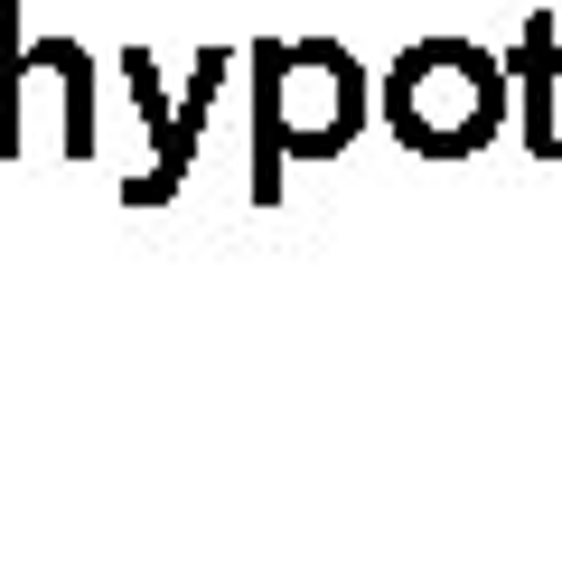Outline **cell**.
<instances>
[{
	"mask_svg": "<svg viewBox=\"0 0 562 562\" xmlns=\"http://www.w3.org/2000/svg\"><path fill=\"white\" fill-rule=\"evenodd\" d=\"M244 76H254V206L281 198L291 160L328 169L375 122V85L338 38H262Z\"/></svg>",
	"mask_w": 562,
	"mask_h": 562,
	"instance_id": "obj_1",
	"label": "cell"
},
{
	"mask_svg": "<svg viewBox=\"0 0 562 562\" xmlns=\"http://www.w3.org/2000/svg\"><path fill=\"white\" fill-rule=\"evenodd\" d=\"M384 132L413 150V160H479L487 140L516 113V66L487 57L479 38H413L375 85Z\"/></svg>",
	"mask_w": 562,
	"mask_h": 562,
	"instance_id": "obj_2",
	"label": "cell"
},
{
	"mask_svg": "<svg viewBox=\"0 0 562 562\" xmlns=\"http://www.w3.org/2000/svg\"><path fill=\"white\" fill-rule=\"evenodd\" d=\"M20 150H29V29L0 0V160H20Z\"/></svg>",
	"mask_w": 562,
	"mask_h": 562,
	"instance_id": "obj_6",
	"label": "cell"
},
{
	"mask_svg": "<svg viewBox=\"0 0 562 562\" xmlns=\"http://www.w3.org/2000/svg\"><path fill=\"white\" fill-rule=\"evenodd\" d=\"M29 85H47L57 94V113H66V160H94L103 150V132H94V47H76V38H29Z\"/></svg>",
	"mask_w": 562,
	"mask_h": 562,
	"instance_id": "obj_5",
	"label": "cell"
},
{
	"mask_svg": "<svg viewBox=\"0 0 562 562\" xmlns=\"http://www.w3.org/2000/svg\"><path fill=\"white\" fill-rule=\"evenodd\" d=\"M516 122H525V150L535 160H562V20L553 10H535L516 38Z\"/></svg>",
	"mask_w": 562,
	"mask_h": 562,
	"instance_id": "obj_4",
	"label": "cell"
},
{
	"mask_svg": "<svg viewBox=\"0 0 562 562\" xmlns=\"http://www.w3.org/2000/svg\"><path fill=\"white\" fill-rule=\"evenodd\" d=\"M225 76H235V57H225V47H206V57L188 66V94H179V113H169L150 169H132V179H122V206H169V198L188 188V160H198V140H206V113H216V85H225Z\"/></svg>",
	"mask_w": 562,
	"mask_h": 562,
	"instance_id": "obj_3",
	"label": "cell"
}]
</instances>
